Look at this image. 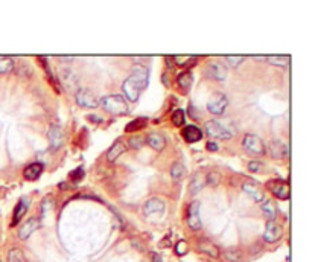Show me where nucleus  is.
I'll return each mask as SVG.
<instances>
[{
    "instance_id": "nucleus-40",
    "label": "nucleus",
    "mask_w": 312,
    "mask_h": 262,
    "mask_svg": "<svg viewBox=\"0 0 312 262\" xmlns=\"http://www.w3.org/2000/svg\"><path fill=\"white\" fill-rule=\"evenodd\" d=\"M206 148L209 150V151H218V143L216 142H213V140H209L207 143H206Z\"/></svg>"
},
{
    "instance_id": "nucleus-1",
    "label": "nucleus",
    "mask_w": 312,
    "mask_h": 262,
    "mask_svg": "<svg viewBox=\"0 0 312 262\" xmlns=\"http://www.w3.org/2000/svg\"><path fill=\"white\" fill-rule=\"evenodd\" d=\"M149 81V70L145 66H134L131 70V75L123 81L122 90L125 98L130 102H137L142 90L148 85Z\"/></svg>"
},
{
    "instance_id": "nucleus-38",
    "label": "nucleus",
    "mask_w": 312,
    "mask_h": 262,
    "mask_svg": "<svg viewBox=\"0 0 312 262\" xmlns=\"http://www.w3.org/2000/svg\"><path fill=\"white\" fill-rule=\"evenodd\" d=\"M264 169H265V166H264V163H261V162L253 160V162L248 163V171H252V172H262Z\"/></svg>"
},
{
    "instance_id": "nucleus-11",
    "label": "nucleus",
    "mask_w": 312,
    "mask_h": 262,
    "mask_svg": "<svg viewBox=\"0 0 312 262\" xmlns=\"http://www.w3.org/2000/svg\"><path fill=\"white\" fill-rule=\"evenodd\" d=\"M40 227V221L37 218H29L27 221H24L20 227H18V232H17V237L18 240H27L37 229Z\"/></svg>"
},
{
    "instance_id": "nucleus-23",
    "label": "nucleus",
    "mask_w": 312,
    "mask_h": 262,
    "mask_svg": "<svg viewBox=\"0 0 312 262\" xmlns=\"http://www.w3.org/2000/svg\"><path fill=\"white\" fill-rule=\"evenodd\" d=\"M146 125H148V119H146V118H137V119L131 121V122L125 127V131H127V133L140 131V130H143Z\"/></svg>"
},
{
    "instance_id": "nucleus-14",
    "label": "nucleus",
    "mask_w": 312,
    "mask_h": 262,
    "mask_svg": "<svg viewBox=\"0 0 312 262\" xmlns=\"http://www.w3.org/2000/svg\"><path fill=\"white\" fill-rule=\"evenodd\" d=\"M270 154H271L273 159L284 160V159L288 157L290 150H288L287 143H284L282 140H271V143H270Z\"/></svg>"
},
{
    "instance_id": "nucleus-26",
    "label": "nucleus",
    "mask_w": 312,
    "mask_h": 262,
    "mask_svg": "<svg viewBox=\"0 0 312 262\" xmlns=\"http://www.w3.org/2000/svg\"><path fill=\"white\" fill-rule=\"evenodd\" d=\"M223 259L226 262H239L242 259V253L238 249H229L223 253Z\"/></svg>"
},
{
    "instance_id": "nucleus-39",
    "label": "nucleus",
    "mask_w": 312,
    "mask_h": 262,
    "mask_svg": "<svg viewBox=\"0 0 312 262\" xmlns=\"http://www.w3.org/2000/svg\"><path fill=\"white\" fill-rule=\"evenodd\" d=\"M84 177V171L81 169V168H78V169H75L72 174H70V179L72 180H75V182H78V180H81Z\"/></svg>"
},
{
    "instance_id": "nucleus-27",
    "label": "nucleus",
    "mask_w": 312,
    "mask_h": 262,
    "mask_svg": "<svg viewBox=\"0 0 312 262\" xmlns=\"http://www.w3.org/2000/svg\"><path fill=\"white\" fill-rule=\"evenodd\" d=\"M192 81H194V78H192L191 72H183V73H178V76H177V82L183 89H189L192 85Z\"/></svg>"
},
{
    "instance_id": "nucleus-34",
    "label": "nucleus",
    "mask_w": 312,
    "mask_h": 262,
    "mask_svg": "<svg viewBox=\"0 0 312 262\" xmlns=\"http://www.w3.org/2000/svg\"><path fill=\"white\" fill-rule=\"evenodd\" d=\"M220 182H221V176H220V172H209L207 176H206V185H209V186H218L220 185Z\"/></svg>"
},
{
    "instance_id": "nucleus-22",
    "label": "nucleus",
    "mask_w": 312,
    "mask_h": 262,
    "mask_svg": "<svg viewBox=\"0 0 312 262\" xmlns=\"http://www.w3.org/2000/svg\"><path fill=\"white\" fill-rule=\"evenodd\" d=\"M242 189H244L248 195H252L253 200H256V201H264V192L258 188V185H255V183H244V185H242Z\"/></svg>"
},
{
    "instance_id": "nucleus-35",
    "label": "nucleus",
    "mask_w": 312,
    "mask_h": 262,
    "mask_svg": "<svg viewBox=\"0 0 312 262\" xmlns=\"http://www.w3.org/2000/svg\"><path fill=\"white\" fill-rule=\"evenodd\" d=\"M244 60H245L244 55H227V56H226V61H227L232 67H238Z\"/></svg>"
},
{
    "instance_id": "nucleus-7",
    "label": "nucleus",
    "mask_w": 312,
    "mask_h": 262,
    "mask_svg": "<svg viewBox=\"0 0 312 262\" xmlns=\"http://www.w3.org/2000/svg\"><path fill=\"white\" fill-rule=\"evenodd\" d=\"M267 188L270 189V192L277 197L279 200H288L290 198V185L282 180V179H274V180H270L267 183Z\"/></svg>"
},
{
    "instance_id": "nucleus-9",
    "label": "nucleus",
    "mask_w": 312,
    "mask_h": 262,
    "mask_svg": "<svg viewBox=\"0 0 312 262\" xmlns=\"http://www.w3.org/2000/svg\"><path fill=\"white\" fill-rule=\"evenodd\" d=\"M165 212V203L160 198H149L145 206H143V215L151 218V217H160Z\"/></svg>"
},
{
    "instance_id": "nucleus-2",
    "label": "nucleus",
    "mask_w": 312,
    "mask_h": 262,
    "mask_svg": "<svg viewBox=\"0 0 312 262\" xmlns=\"http://www.w3.org/2000/svg\"><path fill=\"white\" fill-rule=\"evenodd\" d=\"M99 104L102 108L111 114H127L128 113V104L120 95H107L99 99Z\"/></svg>"
},
{
    "instance_id": "nucleus-20",
    "label": "nucleus",
    "mask_w": 312,
    "mask_h": 262,
    "mask_svg": "<svg viewBox=\"0 0 312 262\" xmlns=\"http://www.w3.org/2000/svg\"><path fill=\"white\" fill-rule=\"evenodd\" d=\"M41 172H43V165H41V163H38V162H34V163H30L29 166H26V168H24L23 176H24V179H26V180L34 182V180H37V179L41 176Z\"/></svg>"
},
{
    "instance_id": "nucleus-15",
    "label": "nucleus",
    "mask_w": 312,
    "mask_h": 262,
    "mask_svg": "<svg viewBox=\"0 0 312 262\" xmlns=\"http://www.w3.org/2000/svg\"><path fill=\"white\" fill-rule=\"evenodd\" d=\"M181 136L188 143H195V142L203 139V131L197 125H188V127L183 128Z\"/></svg>"
},
{
    "instance_id": "nucleus-5",
    "label": "nucleus",
    "mask_w": 312,
    "mask_h": 262,
    "mask_svg": "<svg viewBox=\"0 0 312 262\" xmlns=\"http://www.w3.org/2000/svg\"><path fill=\"white\" fill-rule=\"evenodd\" d=\"M227 104H229V99L224 93L221 92H216L215 95L210 96V99L207 101V110L209 113L215 114V116H221L226 108H227Z\"/></svg>"
},
{
    "instance_id": "nucleus-21",
    "label": "nucleus",
    "mask_w": 312,
    "mask_h": 262,
    "mask_svg": "<svg viewBox=\"0 0 312 262\" xmlns=\"http://www.w3.org/2000/svg\"><path fill=\"white\" fill-rule=\"evenodd\" d=\"M26 212H27V205H26V200H20V201L17 203L15 209H14V215H12V223H11V226H17Z\"/></svg>"
},
{
    "instance_id": "nucleus-17",
    "label": "nucleus",
    "mask_w": 312,
    "mask_h": 262,
    "mask_svg": "<svg viewBox=\"0 0 312 262\" xmlns=\"http://www.w3.org/2000/svg\"><path fill=\"white\" fill-rule=\"evenodd\" d=\"M146 143L154 150V151H163L166 147V139L160 133H151L146 136Z\"/></svg>"
},
{
    "instance_id": "nucleus-25",
    "label": "nucleus",
    "mask_w": 312,
    "mask_h": 262,
    "mask_svg": "<svg viewBox=\"0 0 312 262\" xmlns=\"http://www.w3.org/2000/svg\"><path fill=\"white\" fill-rule=\"evenodd\" d=\"M262 214H264V217L268 221H274L276 220L277 212H276V208H274L273 201H264L262 203Z\"/></svg>"
},
{
    "instance_id": "nucleus-28",
    "label": "nucleus",
    "mask_w": 312,
    "mask_h": 262,
    "mask_svg": "<svg viewBox=\"0 0 312 262\" xmlns=\"http://www.w3.org/2000/svg\"><path fill=\"white\" fill-rule=\"evenodd\" d=\"M265 60L273 66H288V63H290V56H287V55H270Z\"/></svg>"
},
{
    "instance_id": "nucleus-8",
    "label": "nucleus",
    "mask_w": 312,
    "mask_h": 262,
    "mask_svg": "<svg viewBox=\"0 0 312 262\" xmlns=\"http://www.w3.org/2000/svg\"><path fill=\"white\" fill-rule=\"evenodd\" d=\"M188 226L192 230H200L203 226L201 217H200V203L198 201H192L188 208Z\"/></svg>"
},
{
    "instance_id": "nucleus-16",
    "label": "nucleus",
    "mask_w": 312,
    "mask_h": 262,
    "mask_svg": "<svg viewBox=\"0 0 312 262\" xmlns=\"http://www.w3.org/2000/svg\"><path fill=\"white\" fill-rule=\"evenodd\" d=\"M197 247H198V250H200L201 253H206L207 256H210V258H213V259L220 258V249H218V246H215L212 241H209V240H206V238L200 240Z\"/></svg>"
},
{
    "instance_id": "nucleus-18",
    "label": "nucleus",
    "mask_w": 312,
    "mask_h": 262,
    "mask_svg": "<svg viewBox=\"0 0 312 262\" xmlns=\"http://www.w3.org/2000/svg\"><path fill=\"white\" fill-rule=\"evenodd\" d=\"M204 186H206V176L203 172H195L191 180V186H189L191 195H197L200 191H203Z\"/></svg>"
},
{
    "instance_id": "nucleus-12",
    "label": "nucleus",
    "mask_w": 312,
    "mask_h": 262,
    "mask_svg": "<svg viewBox=\"0 0 312 262\" xmlns=\"http://www.w3.org/2000/svg\"><path fill=\"white\" fill-rule=\"evenodd\" d=\"M207 75H210L213 79L218 81H224L227 78V67L221 63V61H212L207 66Z\"/></svg>"
},
{
    "instance_id": "nucleus-10",
    "label": "nucleus",
    "mask_w": 312,
    "mask_h": 262,
    "mask_svg": "<svg viewBox=\"0 0 312 262\" xmlns=\"http://www.w3.org/2000/svg\"><path fill=\"white\" fill-rule=\"evenodd\" d=\"M47 137H49V143H50L52 150H59L63 147V143H64V131L58 125L50 127V130L47 133Z\"/></svg>"
},
{
    "instance_id": "nucleus-37",
    "label": "nucleus",
    "mask_w": 312,
    "mask_h": 262,
    "mask_svg": "<svg viewBox=\"0 0 312 262\" xmlns=\"http://www.w3.org/2000/svg\"><path fill=\"white\" fill-rule=\"evenodd\" d=\"M175 253L178 255V256H183V255H186L188 253V243L186 241H178L177 244H175Z\"/></svg>"
},
{
    "instance_id": "nucleus-36",
    "label": "nucleus",
    "mask_w": 312,
    "mask_h": 262,
    "mask_svg": "<svg viewBox=\"0 0 312 262\" xmlns=\"http://www.w3.org/2000/svg\"><path fill=\"white\" fill-rule=\"evenodd\" d=\"M172 60L175 61L177 66H186V64H189L191 61H195L197 58H195V56H172Z\"/></svg>"
},
{
    "instance_id": "nucleus-41",
    "label": "nucleus",
    "mask_w": 312,
    "mask_h": 262,
    "mask_svg": "<svg viewBox=\"0 0 312 262\" xmlns=\"http://www.w3.org/2000/svg\"><path fill=\"white\" fill-rule=\"evenodd\" d=\"M154 262H162V258L159 255H154Z\"/></svg>"
},
{
    "instance_id": "nucleus-24",
    "label": "nucleus",
    "mask_w": 312,
    "mask_h": 262,
    "mask_svg": "<svg viewBox=\"0 0 312 262\" xmlns=\"http://www.w3.org/2000/svg\"><path fill=\"white\" fill-rule=\"evenodd\" d=\"M184 176H186V168H184V165H183L181 162H175V163L172 165V168H171V177H172V180L178 182V180H181Z\"/></svg>"
},
{
    "instance_id": "nucleus-31",
    "label": "nucleus",
    "mask_w": 312,
    "mask_h": 262,
    "mask_svg": "<svg viewBox=\"0 0 312 262\" xmlns=\"http://www.w3.org/2000/svg\"><path fill=\"white\" fill-rule=\"evenodd\" d=\"M8 262H26L24 253L20 249H11L8 253Z\"/></svg>"
},
{
    "instance_id": "nucleus-19",
    "label": "nucleus",
    "mask_w": 312,
    "mask_h": 262,
    "mask_svg": "<svg viewBox=\"0 0 312 262\" xmlns=\"http://www.w3.org/2000/svg\"><path fill=\"white\" fill-rule=\"evenodd\" d=\"M125 145H123V142H120V140H117V142H114L111 147H110V150L107 151V160L110 162V163H113V162H116L123 153H125Z\"/></svg>"
},
{
    "instance_id": "nucleus-6",
    "label": "nucleus",
    "mask_w": 312,
    "mask_h": 262,
    "mask_svg": "<svg viewBox=\"0 0 312 262\" xmlns=\"http://www.w3.org/2000/svg\"><path fill=\"white\" fill-rule=\"evenodd\" d=\"M75 99H76V104L84 108H96L99 105V99L88 89H79L75 95Z\"/></svg>"
},
{
    "instance_id": "nucleus-3",
    "label": "nucleus",
    "mask_w": 312,
    "mask_h": 262,
    "mask_svg": "<svg viewBox=\"0 0 312 262\" xmlns=\"http://www.w3.org/2000/svg\"><path fill=\"white\" fill-rule=\"evenodd\" d=\"M204 130L213 139H232L235 133L227 125H224V122L221 121H207L204 125Z\"/></svg>"
},
{
    "instance_id": "nucleus-33",
    "label": "nucleus",
    "mask_w": 312,
    "mask_h": 262,
    "mask_svg": "<svg viewBox=\"0 0 312 262\" xmlns=\"http://www.w3.org/2000/svg\"><path fill=\"white\" fill-rule=\"evenodd\" d=\"M61 73H63V75H61V79L64 81V84H66V85L72 87V85H75V84H76V78H75V75H73L70 70H63ZM69 87H67V89H69Z\"/></svg>"
},
{
    "instance_id": "nucleus-32",
    "label": "nucleus",
    "mask_w": 312,
    "mask_h": 262,
    "mask_svg": "<svg viewBox=\"0 0 312 262\" xmlns=\"http://www.w3.org/2000/svg\"><path fill=\"white\" fill-rule=\"evenodd\" d=\"M171 121H172V124H174L175 127H181V125L184 124V111H183L181 108L175 110V111L172 113V116H171Z\"/></svg>"
},
{
    "instance_id": "nucleus-30",
    "label": "nucleus",
    "mask_w": 312,
    "mask_h": 262,
    "mask_svg": "<svg viewBox=\"0 0 312 262\" xmlns=\"http://www.w3.org/2000/svg\"><path fill=\"white\" fill-rule=\"evenodd\" d=\"M145 143H146V137H143V136H131L128 139V145L133 150H140Z\"/></svg>"
},
{
    "instance_id": "nucleus-13",
    "label": "nucleus",
    "mask_w": 312,
    "mask_h": 262,
    "mask_svg": "<svg viewBox=\"0 0 312 262\" xmlns=\"http://www.w3.org/2000/svg\"><path fill=\"white\" fill-rule=\"evenodd\" d=\"M282 234H284V230H282V227H280L277 223L268 221L267 229H265V232H264V240H265L267 243L273 244V243H276V241L280 240Z\"/></svg>"
},
{
    "instance_id": "nucleus-29",
    "label": "nucleus",
    "mask_w": 312,
    "mask_h": 262,
    "mask_svg": "<svg viewBox=\"0 0 312 262\" xmlns=\"http://www.w3.org/2000/svg\"><path fill=\"white\" fill-rule=\"evenodd\" d=\"M14 70V60L8 56H0V75L9 73Z\"/></svg>"
},
{
    "instance_id": "nucleus-4",
    "label": "nucleus",
    "mask_w": 312,
    "mask_h": 262,
    "mask_svg": "<svg viewBox=\"0 0 312 262\" xmlns=\"http://www.w3.org/2000/svg\"><path fill=\"white\" fill-rule=\"evenodd\" d=\"M242 148L247 153L255 154V156H264L267 153L264 140L259 136H256V134H245L244 140H242Z\"/></svg>"
}]
</instances>
